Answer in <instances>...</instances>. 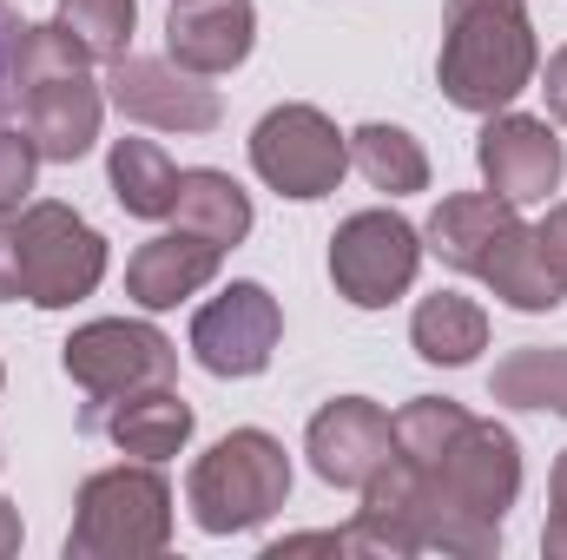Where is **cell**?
I'll return each mask as SVG.
<instances>
[{
    "label": "cell",
    "mask_w": 567,
    "mask_h": 560,
    "mask_svg": "<svg viewBox=\"0 0 567 560\" xmlns=\"http://www.w3.org/2000/svg\"><path fill=\"white\" fill-rule=\"evenodd\" d=\"M284 310L265 283H231L192 317V356L212 376H258L278 356Z\"/></svg>",
    "instance_id": "12"
},
{
    "label": "cell",
    "mask_w": 567,
    "mask_h": 560,
    "mask_svg": "<svg viewBox=\"0 0 567 560\" xmlns=\"http://www.w3.org/2000/svg\"><path fill=\"white\" fill-rule=\"evenodd\" d=\"M192 403L172 390V383H158V390H133V396H120V403H106L100 422L86 428V435H106L120 455H140V462H165V455H178L185 442H192Z\"/></svg>",
    "instance_id": "17"
},
{
    "label": "cell",
    "mask_w": 567,
    "mask_h": 560,
    "mask_svg": "<svg viewBox=\"0 0 567 560\" xmlns=\"http://www.w3.org/2000/svg\"><path fill=\"white\" fill-rule=\"evenodd\" d=\"M475 165H482V185L508 205H542L567 172V152L555 139L548 120L535 113H488L482 139H475Z\"/></svg>",
    "instance_id": "13"
},
{
    "label": "cell",
    "mask_w": 567,
    "mask_h": 560,
    "mask_svg": "<svg viewBox=\"0 0 567 560\" xmlns=\"http://www.w3.org/2000/svg\"><path fill=\"white\" fill-rule=\"evenodd\" d=\"M20 535H27V528H20V508H13V501L0 495V560L20 554Z\"/></svg>",
    "instance_id": "29"
},
{
    "label": "cell",
    "mask_w": 567,
    "mask_h": 560,
    "mask_svg": "<svg viewBox=\"0 0 567 560\" xmlns=\"http://www.w3.org/2000/svg\"><path fill=\"white\" fill-rule=\"evenodd\" d=\"M251 40H258V7L251 0H172V13H165V53L198 80H218V73L245 66Z\"/></svg>",
    "instance_id": "15"
},
{
    "label": "cell",
    "mask_w": 567,
    "mask_h": 560,
    "mask_svg": "<svg viewBox=\"0 0 567 560\" xmlns=\"http://www.w3.org/2000/svg\"><path fill=\"white\" fill-rule=\"evenodd\" d=\"M185 501H192V521L205 535L265 528L284 501H290V455H284V442L265 435V428H231L225 442H212L192 462Z\"/></svg>",
    "instance_id": "6"
},
{
    "label": "cell",
    "mask_w": 567,
    "mask_h": 560,
    "mask_svg": "<svg viewBox=\"0 0 567 560\" xmlns=\"http://www.w3.org/2000/svg\"><path fill=\"white\" fill-rule=\"evenodd\" d=\"M542 554L548 560H567V448L548 475V528H542Z\"/></svg>",
    "instance_id": "26"
},
{
    "label": "cell",
    "mask_w": 567,
    "mask_h": 560,
    "mask_svg": "<svg viewBox=\"0 0 567 560\" xmlns=\"http://www.w3.org/2000/svg\"><path fill=\"white\" fill-rule=\"evenodd\" d=\"M0 383H7V370H0Z\"/></svg>",
    "instance_id": "30"
},
{
    "label": "cell",
    "mask_w": 567,
    "mask_h": 560,
    "mask_svg": "<svg viewBox=\"0 0 567 560\" xmlns=\"http://www.w3.org/2000/svg\"><path fill=\"white\" fill-rule=\"evenodd\" d=\"M423 265V231L403 211H350L330 238V283L357 310H390Z\"/></svg>",
    "instance_id": "9"
},
{
    "label": "cell",
    "mask_w": 567,
    "mask_h": 560,
    "mask_svg": "<svg viewBox=\"0 0 567 560\" xmlns=\"http://www.w3.org/2000/svg\"><path fill=\"white\" fill-rule=\"evenodd\" d=\"M106 178H113V198L126 205V218H172L178 211V165L165 158L158 139H113Z\"/></svg>",
    "instance_id": "20"
},
{
    "label": "cell",
    "mask_w": 567,
    "mask_h": 560,
    "mask_svg": "<svg viewBox=\"0 0 567 560\" xmlns=\"http://www.w3.org/2000/svg\"><path fill=\"white\" fill-rule=\"evenodd\" d=\"M535 251H542V265H548V278L567 290V205H555L542 225H535Z\"/></svg>",
    "instance_id": "27"
},
{
    "label": "cell",
    "mask_w": 567,
    "mask_h": 560,
    "mask_svg": "<svg viewBox=\"0 0 567 560\" xmlns=\"http://www.w3.org/2000/svg\"><path fill=\"white\" fill-rule=\"evenodd\" d=\"M542 53L522 0H449L442 7V53L435 80L442 100L462 113H502L515 93H528Z\"/></svg>",
    "instance_id": "3"
},
{
    "label": "cell",
    "mask_w": 567,
    "mask_h": 560,
    "mask_svg": "<svg viewBox=\"0 0 567 560\" xmlns=\"http://www.w3.org/2000/svg\"><path fill=\"white\" fill-rule=\"evenodd\" d=\"M410 343H416L423 363L462 370V363H475L488 350V310L475 297H462V290H435L410 317Z\"/></svg>",
    "instance_id": "18"
},
{
    "label": "cell",
    "mask_w": 567,
    "mask_h": 560,
    "mask_svg": "<svg viewBox=\"0 0 567 560\" xmlns=\"http://www.w3.org/2000/svg\"><path fill=\"white\" fill-rule=\"evenodd\" d=\"M60 363H66V376H73L80 396H86L80 428H93L106 403H120V396H133V390H158V383L178 376L172 336L152 330V323H126V317H100V323L73 330V336L60 343Z\"/></svg>",
    "instance_id": "8"
},
{
    "label": "cell",
    "mask_w": 567,
    "mask_h": 560,
    "mask_svg": "<svg viewBox=\"0 0 567 560\" xmlns=\"http://www.w3.org/2000/svg\"><path fill=\"white\" fill-rule=\"evenodd\" d=\"M303 455L330 488H363L390 455H396V416L377 409L370 396H337L303 428Z\"/></svg>",
    "instance_id": "14"
},
{
    "label": "cell",
    "mask_w": 567,
    "mask_h": 560,
    "mask_svg": "<svg viewBox=\"0 0 567 560\" xmlns=\"http://www.w3.org/2000/svg\"><path fill=\"white\" fill-rule=\"evenodd\" d=\"M106 100L158 133H212L225 120V100L218 86H205L198 73H185L172 53L152 60V53H120L113 73H106Z\"/></svg>",
    "instance_id": "11"
},
{
    "label": "cell",
    "mask_w": 567,
    "mask_h": 560,
    "mask_svg": "<svg viewBox=\"0 0 567 560\" xmlns=\"http://www.w3.org/2000/svg\"><path fill=\"white\" fill-rule=\"evenodd\" d=\"M86 66H93V53L60 20H33L27 27V46H20V133L53 165L86 158L93 139H100L106 93L93 86Z\"/></svg>",
    "instance_id": "5"
},
{
    "label": "cell",
    "mask_w": 567,
    "mask_h": 560,
    "mask_svg": "<svg viewBox=\"0 0 567 560\" xmlns=\"http://www.w3.org/2000/svg\"><path fill=\"white\" fill-rule=\"evenodd\" d=\"M27 27H33V20H20V13L0 0V120L20 106V46H27Z\"/></svg>",
    "instance_id": "25"
},
{
    "label": "cell",
    "mask_w": 567,
    "mask_h": 560,
    "mask_svg": "<svg viewBox=\"0 0 567 560\" xmlns=\"http://www.w3.org/2000/svg\"><path fill=\"white\" fill-rule=\"evenodd\" d=\"M185 231H198V238H212V245H245V231H251V198H245V185L231 178V172H212V165H192V172H178V211H172Z\"/></svg>",
    "instance_id": "19"
},
{
    "label": "cell",
    "mask_w": 567,
    "mask_h": 560,
    "mask_svg": "<svg viewBox=\"0 0 567 560\" xmlns=\"http://www.w3.org/2000/svg\"><path fill=\"white\" fill-rule=\"evenodd\" d=\"M350 165L377 185V191H390V198H403V191H423L429 185V152L403 126H357L350 133Z\"/></svg>",
    "instance_id": "22"
},
{
    "label": "cell",
    "mask_w": 567,
    "mask_h": 560,
    "mask_svg": "<svg viewBox=\"0 0 567 560\" xmlns=\"http://www.w3.org/2000/svg\"><path fill=\"white\" fill-rule=\"evenodd\" d=\"M396 462L416 481L423 554H495L502 515L522 495V442L502 422L468 416L449 396L396 409Z\"/></svg>",
    "instance_id": "1"
},
{
    "label": "cell",
    "mask_w": 567,
    "mask_h": 560,
    "mask_svg": "<svg viewBox=\"0 0 567 560\" xmlns=\"http://www.w3.org/2000/svg\"><path fill=\"white\" fill-rule=\"evenodd\" d=\"M106 278V238L73 205H20L0 218V303L27 297L40 310H66Z\"/></svg>",
    "instance_id": "4"
},
{
    "label": "cell",
    "mask_w": 567,
    "mask_h": 560,
    "mask_svg": "<svg viewBox=\"0 0 567 560\" xmlns=\"http://www.w3.org/2000/svg\"><path fill=\"white\" fill-rule=\"evenodd\" d=\"M218 265H225V245H212V238H198L185 225L158 231V238H145L140 251L126 258V297L140 310H172V303L198 297L205 283L218 278Z\"/></svg>",
    "instance_id": "16"
},
{
    "label": "cell",
    "mask_w": 567,
    "mask_h": 560,
    "mask_svg": "<svg viewBox=\"0 0 567 560\" xmlns=\"http://www.w3.org/2000/svg\"><path fill=\"white\" fill-rule=\"evenodd\" d=\"M93 60H120L126 46H133V20H140V0H60V13H53Z\"/></svg>",
    "instance_id": "23"
},
{
    "label": "cell",
    "mask_w": 567,
    "mask_h": 560,
    "mask_svg": "<svg viewBox=\"0 0 567 560\" xmlns=\"http://www.w3.org/2000/svg\"><path fill=\"white\" fill-rule=\"evenodd\" d=\"M33 172H40V152H33V139L0 126V218L27 205V191H33Z\"/></svg>",
    "instance_id": "24"
},
{
    "label": "cell",
    "mask_w": 567,
    "mask_h": 560,
    "mask_svg": "<svg viewBox=\"0 0 567 560\" xmlns=\"http://www.w3.org/2000/svg\"><path fill=\"white\" fill-rule=\"evenodd\" d=\"M251 165L284 198H323L350 172V133H337L317 106H271L251 133Z\"/></svg>",
    "instance_id": "10"
},
{
    "label": "cell",
    "mask_w": 567,
    "mask_h": 560,
    "mask_svg": "<svg viewBox=\"0 0 567 560\" xmlns=\"http://www.w3.org/2000/svg\"><path fill=\"white\" fill-rule=\"evenodd\" d=\"M172 541V488L158 462H120L80 481L66 554L73 560H140Z\"/></svg>",
    "instance_id": "7"
},
{
    "label": "cell",
    "mask_w": 567,
    "mask_h": 560,
    "mask_svg": "<svg viewBox=\"0 0 567 560\" xmlns=\"http://www.w3.org/2000/svg\"><path fill=\"white\" fill-rule=\"evenodd\" d=\"M423 251H435L449 271L462 278H482L502 303L515 310H555L567 290L548 278L542 251H535V231L522 225V205L495 198V191H455L435 205L423 231Z\"/></svg>",
    "instance_id": "2"
},
{
    "label": "cell",
    "mask_w": 567,
    "mask_h": 560,
    "mask_svg": "<svg viewBox=\"0 0 567 560\" xmlns=\"http://www.w3.org/2000/svg\"><path fill=\"white\" fill-rule=\"evenodd\" d=\"M488 396L508 409H542V416L567 422V350H555V343L508 350L488 376Z\"/></svg>",
    "instance_id": "21"
},
{
    "label": "cell",
    "mask_w": 567,
    "mask_h": 560,
    "mask_svg": "<svg viewBox=\"0 0 567 560\" xmlns=\"http://www.w3.org/2000/svg\"><path fill=\"white\" fill-rule=\"evenodd\" d=\"M542 93H548V113L567 126V46L548 60V73H542Z\"/></svg>",
    "instance_id": "28"
}]
</instances>
